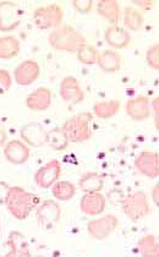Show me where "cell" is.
<instances>
[{"instance_id":"4","label":"cell","mask_w":159,"mask_h":257,"mask_svg":"<svg viewBox=\"0 0 159 257\" xmlns=\"http://www.w3.org/2000/svg\"><path fill=\"white\" fill-rule=\"evenodd\" d=\"M121 208L125 216L133 223L146 218L150 212L148 197L143 191H136L127 195L121 201Z\"/></svg>"},{"instance_id":"13","label":"cell","mask_w":159,"mask_h":257,"mask_svg":"<svg viewBox=\"0 0 159 257\" xmlns=\"http://www.w3.org/2000/svg\"><path fill=\"white\" fill-rule=\"evenodd\" d=\"M4 157L11 164H24L30 157V147L22 140L14 139L4 145Z\"/></svg>"},{"instance_id":"36","label":"cell","mask_w":159,"mask_h":257,"mask_svg":"<svg viewBox=\"0 0 159 257\" xmlns=\"http://www.w3.org/2000/svg\"><path fill=\"white\" fill-rule=\"evenodd\" d=\"M36 257H43V256H36Z\"/></svg>"},{"instance_id":"34","label":"cell","mask_w":159,"mask_h":257,"mask_svg":"<svg viewBox=\"0 0 159 257\" xmlns=\"http://www.w3.org/2000/svg\"><path fill=\"white\" fill-rule=\"evenodd\" d=\"M135 3L136 5L139 8H143V9H148V8L153 7V4H154V2L153 0H136Z\"/></svg>"},{"instance_id":"19","label":"cell","mask_w":159,"mask_h":257,"mask_svg":"<svg viewBox=\"0 0 159 257\" xmlns=\"http://www.w3.org/2000/svg\"><path fill=\"white\" fill-rule=\"evenodd\" d=\"M97 64L100 69L108 74L116 72L121 66V55L116 50L107 49L104 52L99 53Z\"/></svg>"},{"instance_id":"16","label":"cell","mask_w":159,"mask_h":257,"mask_svg":"<svg viewBox=\"0 0 159 257\" xmlns=\"http://www.w3.org/2000/svg\"><path fill=\"white\" fill-rule=\"evenodd\" d=\"M107 206V200L100 192L96 194H85L81 197L80 209L86 216L94 217L99 216L104 212Z\"/></svg>"},{"instance_id":"27","label":"cell","mask_w":159,"mask_h":257,"mask_svg":"<svg viewBox=\"0 0 159 257\" xmlns=\"http://www.w3.org/2000/svg\"><path fill=\"white\" fill-rule=\"evenodd\" d=\"M138 248L143 257H158V240L154 235H146L138 241Z\"/></svg>"},{"instance_id":"15","label":"cell","mask_w":159,"mask_h":257,"mask_svg":"<svg viewBox=\"0 0 159 257\" xmlns=\"http://www.w3.org/2000/svg\"><path fill=\"white\" fill-rule=\"evenodd\" d=\"M126 114L130 116L133 121H144L149 118L150 115V104L149 99L144 96H137L135 98L127 100L126 105Z\"/></svg>"},{"instance_id":"30","label":"cell","mask_w":159,"mask_h":257,"mask_svg":"<svg viewBox=\"0 0 159 257\" xmlns=\"http://www.w3.org/2000/svg\"><path fill=\"white\" fill-rule=\"evenodd\" d=\"M72 5L77 13L88 14L93 8V2L92 0H74Z\"/></svg>"},{"instance_id":"10","label":"cell","mask_w":159,"mask_h":257,"mask_svg":"<svg viewBox=\"0 0 159 257\" xmlns=\"http://www.w3.org/2000/svg\"><path fill=\"white\" fill-rule=\"evenodd\" d=\"M41 75V68L37 61L24 60L14 70V79L20 86H30L37 81Z\"/></svg>"},{"instance_id":"29","label":"cell","mask_w":159,"mask_h":257,"mask_svg":"<svg viewBox=\"0 0 159 257\" xmlns=\"http://www.w3.org/2000/svg\"><path fill=\"white\" fill-rule=\"evenodd\" d=\"M146 61L149 65V68H152L155 71L159 70V43H154L153 46H150L148 50L146 53Z\"/></svg>"},{"instance_id":"5","label":"cell","mask_w":159,"mask_h":257,"mask_svg":"<svg viewBox=\"0 0 159 257\" xmlns=\"http://www.w3.org/2000/svg\"><path fill=\"white\" fill-rule=\"evenodd\" d=\"M63 8L59 4H49L36 8L33 11V24L40 30H55L63 21Z\"/></svg>"},{"instance_id":"7","label":"cell","mask_w":159,"mask_h":257,"mask_svg":"<svg viewBox=\"0 0 159 257\" xmlns=\"http://www.w3.org/2000/svg\"><path fill=\"white\" fill-rule=\"evenodd\" d=\"M22 20V10L14 2H0V31L10 32L15 30Z\"/></svg>"},{"instance_id":"6","label":"cell","mask_w":159,"mask_h":257,"mask_svg":"<svg viewBox=\"0 0 159 257\" xmlns=\"http://www.w3.org/2000/svg\"><path fill=\"white\" fill-rule=\"evenodd\" d=\"M119 219L114 214H107L97 219H92L87 224L88 234L96 240H104L115 231Z\"/></svg>"},{"instance_id":"32","label":"cell","mask_w":159,"mask_h":257,"mask_svg":"<svg viewBox=\"0 0 159 257\" xmlns=\"http://www.w3.org/2000/svg\"><path fill=\"white\" fill-rule=\"evenodd\" d=\"M153 113H154V124H155V127H159V124H158V120H159V98L157 97L154 100H153Z\"/></svg>"},{"instance_id":"35","label":"cell","mask_w":159,"mask_h":257,"mask_svg":"<svg viewBox=\"0 0 159 257\" xmlns=\"http://www.w3.org/2000/svg\"><path fill=\"white\" fill-rule=\"evenodd\" d=\"M152 197H153V202H154L157 206H159V185L158 184L152 190Z\"/></svg>"},{"instance_id":"28","label":"cell","mask_w":159,"mask_h":257,"mask_svg":"<svg viewBox=\"0 0 159 257\" xmlns=\"http://www.w3.org/2000/svg\"><path fill=\"white\" fill-rule=\"evenodd\" d=\"M98 50L94 48L91 44H83L81 48L76 52V57L80 63L85 64V65H93L97 64V59H98Z\"/></svg>"},{"instance_id":"22","label":"cell","mask_w":159,"mask_h":257,"mask_svg":"<svg viewBox=\"0 0 159 257\" xmlns=\"http://www.w3.org/2000/svg\"><path fill=\"white\" fill-rule=\"evenodd\" d=\"M122 22H124V26L126 27L127 31L137 32L143 26L144 18L137 8L129 5V7L125 8L124 13H122Z\"/></svg>"},{"instance_id":"1","label":"cell","mask_w":159,"mask_h":257,"mask_svg":"<svg viewBox=\"0 0 159 257\" xmlns=\"http://www.w3.org/2000/svg\"><path fill=\"white\" fill-rule=\"evenodd\" d=\"M38 197L27 192L20 186H13L5 195V207L8 212L18 220H25L33 208L37 207Z\"/></svg>"},{"instance_id":"21","label":"cell","mask_w":159,"mask_h":257,"mask_svg":"<svg viewBox=\"0 0 159 257\" xmlns=\"http://www.w3.org/2000/svg\"><path fill=\"white\" fill-rule=\"evenodd\" d=\"M79 186L85 194H96L102 191L104 186V179L98 173H86L81 177Z\"/></svg>"},{"instance_id":"23","label":"cell","mask_w":159,"mask_h":257,"mask_svg":"<svg viewBox=\"0 0 159 257\" xmlns=\"http://www.w3.org/2000/svg\"><path fill=\"white\" fill-rule=\"evenodd\" d=\"M120 111V102L115 99L103 100V102H97L93 105V115L98 119L107 120L114 118Z\"/></svg>"},{"instance_id":"17","label":"cell","mask_w":159,"mask_h":257,"mask_svg":"<svg viewBox=\"0 0 159 257\" xmlns=\"http://www.w3.org/2000/svg\"><path fill=\"white\" fill-rule=\"evenodd\" d=\"M104 40L114 49H124L130 46L131 35L125 27L111 25L104 32Z\"/></svg>"},{"instance_id":"2","label":"cell","mask_w":159,"mask_h":257,"mask_svg":"<svg viewBox=\"0 0 159 257\" xmlns=\"http://www.w3.org/2000/svg\"><path fill=\"white\" fill-rule=\"evenodd\" d=\"M48 42L54 49L66 53H76L83 44L87 43L85 36L70 25L53 30L48 36Z\"/></svg>"},{"instance_id":"9","label":"cell","mask_w":159,"mask_h":257,"mask_svg":"<svg viewBox=\"0 0 159 257\" xmlns=\"http://www.w3.org/2000/svg\"><path fill=\"white\" fill-rule=\"evenodd\" d=\"M60 206L57 201L47 200L42 202L36 211L38 223L43 228H53L60 219Z\"/></svg>"},{"instance_id":"12","label":"cell","mask_w":159,"mask_h":257,"mask_svg":"<svg viewBox=\"0 0 159 257\" xmlns=\"http://www.w3.org/2000/svg\"><path fill=\"white\" fill-rule=\"evenodd\" d=\"M59 93L61 99L70 104H79L85 99V93L81 88L79 81L74 76H66L61 80Z\"/></svg>"},{"instance_id":"14","label":"cell","mask_w":159,"mask_h":257,"mask_svg":"<svg viewBox=\"0 0 159 257\" xmlns=\"http://www.w3.org/2000/svg\"><path fill=\"white\" fill-rule=\"evenodd\" d=\"M47 133L48 131L40 122H30L21 127L20 136L29 147H41L46 145Z\"/></svg>"},{"instance_id":"8","label":"cell","mask_w":159,"mask_h":257,"mask_svg":"<svg viewBox=\"0 0 159 257\" xmlns=\"http://www.w3.org/2000/svg\"><path fill=\"white\" fill-rule=\"evenodd\" d=\"M61 174V166L59 161L53 159L44 166H42L35 173V183L38 188L49 189L58 181Z\"/></svg>"},{"instance_id":"33","label":"cell","mask_w":159,"mask_h":257,"mask_svg":"<svg viewBox=\"0 0 159 257\" xmlns=\"http://www.w3.org/2000/svg\"><path fill=\"white\" fill-rule=\"evenodd\" d=\"M7 140H8V135H7V128H5L3 122L0 121V147L4 146L7 144Z\"/></svg>"},{"instance_id":"25","label":"cell","mask_w":159,"mask_h":257,"mask_svg":"<svg viewBox=\"0 0 159 257\" xmlns=\"http://www.w3.org/2000/svg\"><path fill=\"white\" fill-rule=\"evenodd\" d=\"M46 144L54 151H64L68 147L69 140L63 127H54L47 133Z\"/></svg>"},{"instance_id":"3","label":"cell","mask_w":159,"mask_h":257,"mask_svg":"<svg viewBox=\"0 0 159 257\" xmlns=\"http://www.w3.org/2000/svg\"><path fill=\"white\" fill-rule=\"evenodd\" d=\"M92 120L93 114L88 111H82L66 120L63 130L65 131L69 142H85L90 140L92 138Z\"/></svg>"},{"instance_id":"24","label":"cell","mask_w":159,"mask_h":257,"mask_svg":"<svg viewBox=\"0 0 159 257\" xmlns=\"http://www.w3.org/2000/svg\"><path fill=\"white\" fill-rule=\"evenodd\" d=\"M20 42L14 36L0 37V59L9 60L20 53Z\"/></svg>"},{"instance_id":"26","label":"cell","mask_w":159,"mask_h":257,"mask_svg":"<svg viewBox=\"0 0 159 257\" xmlns=\"http://www.w3.org/2000/svg\"><path fill=\"white\" fill-rule=\"evenodd\" d=\"M50 189H52L53 196L59 201L71 200L76 194V186L71 181L66 180H58Z\"/></svg>"},{"instance_id":"11","label":"cell","mask_w":159,"mask_h":257,"mask_svg":"<svg viewBox=\"0 0 159 257\" xmlns=\"http://www.w3.org/2000/svg\"><path fill=\"white\" fill-rule=\"evenodd\" d=\"M159 156L157 152L143 151L135 159V168L144 177L157 179L159 175Z\"/></svg>"},{"instance_id":"31","label":"cell","mask_w":159,"mask_h":257,"mask_svg":"<svg viewBox=\"0 0 159 257\" xmlns=\"http://www.w3.org/2000/svg\"><path fill=\"white\" fill-rule=\"evenodd\" d=\"M11 76L7 70H0V92L5 93L11 87Z\"/></svg>"},{"instance_id":"20","label":"cell","mask_w":159,"mask_h":257,"mask_svg":"<svg viewBox=\"0 0 159 257\" xmlns=\"http://www.w3.org/2000/svg\"><path fill=\"white\" fill-rule=\"evenodd\" d=\"M97 13L111 25H116L120 20V5L115 0H100L97 5Z\"/></svg>"},{"instance_id":"18","label":"cell","mask_w":159,"mask_h":257,"mask_svg":"<svg viewBox=\"0 0 159 257\" xmlns=\"http://www.w3.org/2000/svg\"><path fill=\"white\" fill-rule=\"evenodd\" d=\"M52 104V91L40 87L30 93L26 98V107L33 111H44Z\"/></svg>"}]
</instances>
